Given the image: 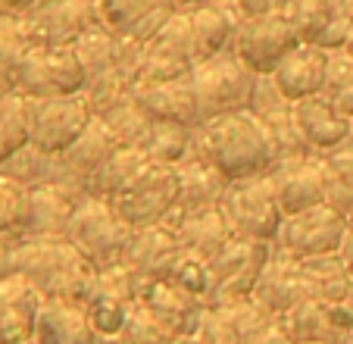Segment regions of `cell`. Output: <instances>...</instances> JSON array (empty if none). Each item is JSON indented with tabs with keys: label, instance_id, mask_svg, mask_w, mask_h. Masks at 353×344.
I'll return each mask as SVG.
<instances>
[{
	"label": "cell",
	"instance_id": "cell-49",
	"mask_svg": "<svg viewBox=\"0 0 353 344\" xmlns=\"http://www.w3.org/2000/svg\"><path fill=\"white\" fill-rule=\"evenodd\" d=\"M344 50H347V53H350V57H353V32H350V38H347V47H344Z\"/></svg>",
	"mask_w": 353,
	"mask_h": 344
},
{
	"label": "cell",
	"instance_id": "cell-38",
	"mask_svg": "<svg viewBox=\"0 0 353 344\" xmlns=\"http://www.w3.org/2000/svg\"><path fill=\"white\" fill-rule=\"evenodd\" d=\"M119 44H122L119 35H113L110 28H103V26L88 28V32L75 41L72 47L79 50L81 63H85V69H88V82H91L94 75L107 73V69H113L116 63H119Z\"/></svg>",
	"mask_w": 353,
	"mask_h": 344
},
{
	"label": "cell",
	"instance_id": "cell-40",
	"mask_svg": "<svg viewBox=\"0 0 353 344\" xmlns=\"http://www.w3.org/2000/svg\"><path fill=\"white\" fill-rule=\"evenodd\" d=\"M175 338H181V335H172L144 304L134 300L132 313H128V323H125V329L119 332L116 344H172Z\"/></svg>",
	"mask_w": 353,
	"mask_h": 344
},
{
	"label": "cell",
	"instance_id": "cell-16",
	"mask_svg": "<svg viewBox=\"0 0 353 344\" xmlns=\"http://www.w3.org/2000/svg\"><path fill=\"white\" fill-rule=\"evenodd\" d=\"M328 63H332V50L300 41L285 60L275 66L269 82L275 85V91H279V97L285 100V104H297V100H303V97L322 94L325 75H328Z\"/></svg>",
	"mask_w": 353,
	"mask_h": 344
},
{
	"label": "cell",
	"instance_id": "cell-30",
	"mask_svg": "<svg viewBox=\"0 0 353 344\" xmlns=\"http://www.w3.org/2000/svg\"><path fill=\"white\" fill-rule=\"evenodd\" d=\"M122 144H125V141L116 135V128L110 126L103 116H94L91 126L79 135V141H75L66 153H60V166H66L75 179L81 182V179H88L110 153L119 151Z\"/></svg>",
	"mask_w": 353,
	"mask_h": 344
},
{
	"label": "cell",
	"instance_id": "cell-23",
	"mask_svg": "<svg viewBox=\"0 0 353 344\" xmlns=\"http://www.w3.org/2000/svg\"><path fill=\"white\" fill-rule=\"evenodd\" d=\"M232 0H213V3H194L188 7L191 16V41H194V66L203 60H213L219 53L232 50L234 35L244 16L234 13Z\"/></svg>",
	"mask_w": 353,
	"mask_h": 344
},
{
	"label": "cell",
	"instance_id": "cell-52",
	"mask_svg": "<svg viewBox=\"0 0 353 344\" xmlns=\"http://www.w3.org/2000/svg\"><path fill=\"white\" fill-rule=\"evenodd\" d=\"M103 344H107V341H103ZM113 344H116V341H113Z\"/></svg>",
	"mask_w": 353,
	"mask_h": 344
},
{
	"label": "cell",
	"instance_id": "cell-10",
	"mask_svg": "<svg viewBox=\"0 0 353 344\" xmlns=\"http://www.w3.org/2000/svg\"><path fill=\"white\" fill-rule=\"evenodd\" d=\"M300 44V35L288 13H260L244 16L234 35V53L256 75L269 79L281 60Z\"/></svg>",
	"mask_w": 353,
	"mask_h": 344
},
{
	"label": "cell",
	"instance_id": "cell-53",
	"mask_svg": "<svg viewBox=\"0 0 353 344\" xmlns=\"http://www.w3.org/2000/svg\"><path fill=\"white\" fill-rule=\"evenodd\" d=\"M232 3H234V0H232Z\"/></svg>",
	"mask_w": 353,
	"mask_h": 344
},
{
	"label": "cell",
	"instance_id": "cell-13",
	"mask_svg": "<svg viewBox=\"0 0 353 344\" xmlns=\"http://www.w3.org/2000/svg\"><path fill=\"white\" fill-rule=\"evenodd\" d=\"M269 257H272V245H266V241H250V238L228 241L216 257H210L216 272V294L210 300V307L250 298L256 282H260V272L266 269Z\"/></svg>",
	"mask_w": 353,
	"mask_h": 344
},
{
	"label": "cell",
	"instance_id": "cell-20",
	"mask_svg": "<svg viewBox=\"0 0 353 344\" xmlns=\"http://www.w3.org/2000/svg\"><path fill=\"white\" fill-rule=\"evenodd\" d=\"M38 44H75L97 22V0H54L26 13Z\"/></svg>",
	"mask_w": 353,
	"mask_h": 344
},
{
	"label": "cell",
	"instance_id": "cell-35",
	"mask_svg": "<svg viewBox=\"0 0 353 344\" xmlns=\"http://www.w3.org/2000/svg\"><path fill=\"white\" fill-rule=\"evenodd\" d=\"M169 278L179 285L181 292H188L191 298L203 300V304L210 307V300H213V294H216V272H213L210 257L181 247L179 260H175L172 269H169Z\"/></svg>",
	"mask_w": 353,
	"mask_h": 344
},
{
	"label": "cell",
	"instance_id": "cell-46",
	"mask_svg": "<svg viewBox=\"0 0 353 344\" xmlns=\"http://www.w3.org/2000/svg\"><path fill=\"white\" fill-rule=\"evenodd\" d=\"M341 257L347 260V266H350V272H353V238H350V235H347L344 247H341Z\"/></svg>",
	"mask_w": 353,
	"mask_h": 344
},
{
	"label": "cell",
	"instance_id": "cell-41",
	"mask_svg": "<svg viewBox=\"0 0 353 344\" xmlns=\"http://www.w3.org/2000/svg\"><path fill=\"white\" fill-rule=\"evenodd\" d=\"M325 160H328V166L338 172V179L353 191V138L347 141V144H341V147H334V151H328Z\"/></svg>",
	"mask_w": 353,
	"mask_h": 344
},
{
	"label": "cell",
	"instance_id": "cell-4",
	"mask_svg": "<svg viewBox=\"0 0 353 344\" xmlns=\"http://www.w3.org/2000/svg\"><path fill=\"white\" fill-rule=\"evenodd\" d=\"M260 79L254 69L241 60L238 53L225 50L213 60H203L191 69V82L197 91V110H200V122L225 116L234 110H250L256 100V88Z\"/></svg>",
	"mask_w": 353,
	"mask_h": 344
},
{
	"label": "cell",
	"instance_id": "cell-11",
	"mask_svg": "<svg viewBox=\"0 0 353 344\" xmlns=\"http://www.w3.org/2000/svg\"><path fill=\"white\" fill-rule=\"evenodd\" d=\"M275 188L285 216H294L300 210L319 204H332L334 172L328 166L325 153H297V157H281L272 169Z\"/></svg>",
	"mask_w": 353,
	"mask_h": 344
},
{
	"label": "cell",
	"instance_id": "cell-44",
	"mask_svg": "<svg viewBox=\"0 0 353 344\" xmlns=\"http://www.w3.org/2000/svg\"><path fill=\"white\" fill-rule=\"evenodd\" d=\"M22 235H0V278L13 272V247Z\"/></svg>",
	"mask_w": 353,
	"mask_h": 344
},
{
	"label": "cell",
	"instance_id": "cell-36",
	"mask_svg": "<svg viewBox=\"0 0 353 344\" xmlns=\"http://www.w3.org/2000/svg\"><path fill=\"white\" fill-rule=\"evenodd\" d=\"M150 57H169L179 63H191L194 66V41H191V16L188 10H175L169 22L144 44Z\"/></svg>",
	"mask_w": 353,
	"mask_h": 344
},
{
	"label": "cell",
	"instance_id": "cell-25",
	"mask_svg": "<svg viewBox=\"0 0 353 344\" xmlns=\"http://www.w3.org/2000/svg\"><path fill=\"white\" fill-rule=\"evenodd\" d=\"M32 344H103L85 307L75 300H44Z\"/></svg>",
	"mask_w": 353,
	"mask_h": 344
},
{
	"label": "cell",
	"instance_id": "cell-48",
	"mask_svg": "<svg viewBox=\"0 0 353 344\" xmlns=\"http://www.w3.org/2000/svg\"><path fill=\"white\" fill-rule=\"evenodd\" d=\"M347 235H350V238H353V210L347 213Z\"/></svg>",
	"mask_w": 353,
	"mask_h": 344
},
{
	"label": "cell",
	"instance_id": "cell-15",
	"mask_svg": "<svg viewBox=\"0 0 353 344\" xmlns=\"http://www.w3.org/2000/svg\"><path fill=\"white\" fill-rule=\"evenodd\" d=\"M132 100L150 122H179L188 128L200 126L197 91H194L191 75L169 82H134Z\"/></svg>",
	"mask_w": 353,
	"mask_h": 344
},
{
	"label": "cell",
	"instance_id": "cell-22",
	"mask_svg": "<svg viewBox=\"0 0 353 344\" xmlns=\"http://www.w3.org/2000/svg\"><path fill=\"white\" fill-rule=\"evenodd\" d=\"M44 294L19 272L0 278V344H32Z\"/></svg>",
	"mask_w": 353,
	"mask_h": 344
},
{
	"label": "cell",
	"instance_id": "cell-8",
	"mask_svg": "<svg viewBox=\"0 0 353 344\" xmlns=\"http://www.w3.org/2000/svg\"><path fill=\"white\" fill-rule=\"evenodd\" d=\"M32 116V144L38 153L60 157L79 141V135L97 116L88 94H66V97H28Z\"/></svg>",
	"mask_w": 353,
	"mask_h": 344
},
{
	"label": "cell",
	"instance_id": "cell-2",
	"mask_svg": "<svg viewBox=\"0 0 353 344\" xmlns=\"http://www.w3.org/2000/svg\"><path fill=\"white\" fill-rule=\"evenodd\" d=\"M13 272L26 276L44 294V300H75L85 304L97 266L66 238H26L13 247Z\"/></svg>",
	"mask_w": 353,
	"mask_h": 344
},
{
	"label": "cell",
	"instance_id": "cell-21",
	"mask_svg": "<svg viewBox=\"0 0 353 344\" xmlns=\"http://www.w3.org/2000/svg\"><path fill=\"white\" fill-rule=\"evenodd\" d=\"M291 120L300 141L313 153H328L353 138V120L341 116L322 94L291 104Z\"/></svg>",
	"mask_w": 353,
	"mask_h": 344
},
{
	"label": "cell",
	"instance_id": "cell-29",
	"mask_svg": "<svg viewBox=\"0 0 353 344\" xmlns=\"http://www.w3.org/2000/svg\"><path fill=\"white\" fill-rule=\"evenodd\" d=\"M179 169V210H203V207H219L222 194L228 188V179L213 163L200 157L197 151L175 166Z\"/></svg>",
	"mask_w": 353,
	"mask_h": 344
},
{
	"label": "cell",
	"instance_id": "cell-17",
	"mask_svg": "<svg viewBox=\"0 0 353 344\" xmlns=\"http://www.w3.org/2000/svg\"><path fill=\"white\" fill-rule=\"evenodd\" d=\"M254 298L266 307L272 316H281L285 310H291L294 304L307 298H319L316 285L310 278V272L303 269L300 260H294L291 254L279 251V257H269L266 269L260 272V282L254 288Z\"/></svg>",
	"mask_w": 353,
	"mask_h": 344
},
{
	"label": "cell",
	"instance_id": "cell-24",
	"mask_svg": "<svg viewBox=\"0 0 353 344\" xmlns=\"http://www.w3.org/2000/svg\"><path fill=\"white\" fill-rule=\"evenodd\" d=\"M179 254H181L179 235H175L166 222H157V225L134 229L122 263L138 278H157V276H169V269H172V263L179 260Z\"/></svg>",
	"mask_w": 353,
	"mask_h": 344
},
{
	"label": "cell",
	"instance_id": "cell-5",
	"mask_svg": "<svg viewBox=\"0 0 353 344\" xmlns=\"http://www.w3.org/2000/svg\"><path fill=\"white\" fill-rule=\"evenodd\" d=\"M219 210H222V216H225V222L232 225L234 238L266 241V245L279 241L281 222H285V210H281L272 172L254 175V179L228 182L225 194H222V200H219Z\"/></svg>",
	"mask_w": 353,
	"mask_h": 344
},
{
	"label": "cell",
	"instance_id": "cell-51",
	"mask_svg": "<svg viewBox=\"0 0 353 344\" xmlns=\"http://www.w3.org/2000/svg\"><path fill=\"white\" fill-rule=\"evenodd\" d=\"M0 163H3V153H0Z\"/></svg>",
	"mask_w": 353,
	"mask_h": 344
},
{
	"label": "cell",
	"instance_id": "cell-31",
	"mask_svg": "<svg viewBox=\"0 0 353 344\" xmlns=\"http://www.w3.org/2000/svg\"><path fill=\"white\" fill-rule=\"evenodd\" d=\"M147 160L150 157H147V151L141 144H122L119 151L110 153V157L103 160V163L88 175V179H81L79 188L85 194H94V198H107L110 200L128 185V179H132Z\"/></svg>",
	"mask_w": 353,
	"mask_h": 344
},
{
	"label": "cell",
	"instance_id": "cell-18",
	"mask_svg": "<svg viewBox=\"0 0 353 344\" xmlns=\"http://www.w3.org/2000/svg\"><path fill=\"white\" fill-rule=\"evenodd\" d=\"M175 10V0H97V22L119 38L147 44Z\"/></svg>",
	"mask_w": 353,
	"mask_h": 344
},
{
	"label": "cell",
	"instance_id": "cell-14",
	"mask_svg": "<svg viewBox=\"0 0 353 344\" xmlns=\"http://www.w3.org/2000/svg\"><path fill=\"white\" fill-rule=\"evenodd\" d=\"M303 44L344 50L353 32V0H294L288 7Z\"/></svg>",
	"mask_w": 353,
	"mask_h": 344
},
{
	"label": "cell",
	"instance_id": "cell-43",
	"mask_svg": "<svg viewBox=\"0 0 353 344\" xmlns=\"http://www.w3.org/2000/svg\"><path fill=\"white\" fill-rule=\"evenodd\" d=\"M244 344H294V341L285 335V329H281V325H279V319H272V323H269V325H263V329L256 332V335H250V338H247Z\"/></svg>",
	"mask_w": 353,
	"mask_h": 344
},
{
	"label": "cell",
	"instance_id": "cell-50",
	"mask_svg": "<svg viewBox=\"0 0 353 344\" xmlns=\"http://www.w3.org/2000/svg\"><path fill=\"white\" fill-rule=\"evenodd\" d=\"M3 13H7V10H3V7H0V16H3Z\"/></svg>",
	"mask_w": 353,
	"mask_h": 344
},
{
	"label": "cell",
	"instance_id": "cell-19",
	"mask_svg": "<svg viewBox=\"0 0 353 344\" xmlns=\"http://www.w3.org/2000/svg\"><path fill=\"white\" fill-rule=\"evenodd\" d=\"M138 304H144L172 335H191L207 310L203 300L181 292L169 276L138 278Z\"/></svg>",
	"mask_w": 353,
	"mask_h": 344
},
{
	"label": "cell",
	"instance_id": "cell-27",
	"mask_svg": "<svg viewBox=\"0 0 353 344\" xmlns=\"http://www.w3.org/2000/svg\"><path fill=\"white\" fill-rule=\"evenodd\" d=\"M79 194L66 191L60 179L32 185V213H28L26 238H63Z\"/></svg>",
	"mask_w": 353,
	"mask_h": 344
},
{
	"label": "cell",
	"instance_id": "cell-32",
	"mask_svg": "<svg viewBox=\"0 0 353 344\" xmlns=\"http://www.w3.org/2000/svg\"><path fill=\"white\" fill-rule=\"evenodd\" d=\"M138 144L157 163L179 166L194 153V128L179 126V122H150Z\"/></svg>",
	"mask_w": 353,
	"mask_h": 344
},
{
	"label": "cell",
	"instance_id": "cell-37",
	"mask_svg": "<svg viewBox=\"0 0 353 344\" xmlns=\"http://www.w3.org/2000/svg\"><path fill=\"white\" fill-rule=\"evenodd\" d=\"M32 213V185L0 172V235H26Z\"/></svg>",
	"mask_w": 353,
	"mask_h": 344
},
{
	"label": "cell",
	"instance_id": "cell-28",
	"mask_svg": "<svg viewBox=\"0 0 353 344\" xmlns=\"http://www.w3.org/2000/svg\"><path fill=\"white\" fill-rule=\"evenodd\" d=\"M279 319V325L285 329V335L294 344H338L341 329L334 323L332 304L322 298H307L294 304L291 310H285Z\"/></svg>",
	"mask_w": 353,
	"mask_h": 344
},
{
	"label": "cell",
	"instance_id": "cell-6",
	"mask_svg": "<svg viewBox=\"0 0 353 344\" xmlns=\"http://www.w3.org/2000/svg\"><path fill=\"white\" fill-rule=\"evenodd\" d=\"M13 88L26 97H66L88 88V69L72 44H34L13 73Z\"/></svg>",
	"mask_w": 353,
	"mask_h": 344
},
{
	"label": "cell",
	"instance_id": "cell-7",
	"mask_svg": "<svg viewBox=\"0 0 353 344\" xmlns=\"http://www.w3.org/2000/svg\"><path fill=\"white\" fill-rule=\"evenodd\" d=\"M110 204L132 229L166 222L169 213L179 207V169L147 160L128 179V185L110 198Z\"/></svg>",
	"mask_w": 353,
	"mask_h": 344
},
{
	"label": "cell",
	"instance_id": "cell-3",
	"mask_svg": "<svg viewBox=\"0 0 353 344\" xmlns=\"http://www.w3.org/2000/svg\"><path fill=\"white\" fill-rule=\"evenodd\" d=\"M132 235L134 229L116 213V207L107 198H94V194L81 191L63 238L72 241L97 269H110V266L122 263Z\"/></svg>",
	"mask_w": 353,
	"mask_h": 344
},
{
	"label": "cell",
	"instance_id": "cell-42",
	"mask_svg": "<svg viewBox=\"0 0 353 344\" xmlns=\"http://www.w3.org/2000/svg\"><path fill=\"white\" fill-rule=\"evenodd\" d=\"M294 0H234L241 16H260V13H288Z\"/></svg>",
	"mask_w": 353,
	"mask_h": 344
},
{
	"label": "cell",
	"instance_id": "cell-9",
	"mask_svg": "<svg viewBox=\"0 0 353 344\" xmlns=\"http://www.w3.org/2000/svg\"><path fill=\"white\" fill-rule=\"evenodd\" d=\"M347 241V213L334 204H319L285 216L279 232V247L294 260H313L325 254H341Z\"/></svg>",
	"mask_w": 353,
	"mask_h": 344
},
{
	"label": "cell",
	"instance_id": "cell-26",
	"mask_svg": "<svg viewBox=\"0 0 353 344\" xmlns=\"http://www.w3.org/2000/svg\"><path fill=\"white\" fill-rule=\"evenodd\" d=\"M169 216H175V225H169V229L179 235V245L185 251L216 257L234 238L232 225L225 222L219 207H203V210H188V213L175 207Z\"/></svg>",
	"mask_w": 353,
	"mask_h": 344
},
{
	"label": "cell",
	"instance_id": "cell-34",
	"mask_svg": "<svg viewBox=\"0 0 353 344\" xmlns=\"http://www.w3.org/2000/svg\"><path fill=\"white\" fill-rule=\"evenodd\" d=\"M300 263H303V269L313 278L316 294L322 300H328V304H341L353 292V272L341 254H325V257L300 260Z\"/></svg>",
	"mask_w": 353,
	"mask_h": 344
},
{
	"label": "cell",
	"instance_id": "cell-39",
	"mask_svg": "<svg viewBox=\"0 0 353 344\" xmlns=\"http://www.w3.org/2000/svg\"><path fill=\"white\" fill-rule=\"evenodd\" d=\"M322 97L347 120H353V57L347 50H332Z\"/></svg>",
	"mask_w": 353,
	"mask_h": 344
},
{
	"label": "cell",
	"instance_id": "cell-47",
	"mask_svg": "<svg viewBox=\"0 0 353 344\" xmlns=\"http://www.w3.org/2000/svg\"><path fill=\"white\" fill-rule=\"evenodd\" d=\"M10 91H13V85H7V82H0V100L7 97V94H10Z\"/></svg>",
	"mask_w": 353,
	"mask_h": 344
},
{
	"label": "cell",
	"instance_id": "cell-1",
	"mask_svg": "<svg viewBox=\"0 0 353 344\" xmlns=\"http://www.w3.org/2000/svg\"><path fill=\"white\" fill-rule=\"evenodd\" d=\"M194 151L234 182L272 172L281 160V141L266 116L250 106L200 122L194 128Z\"/></svg>",
	"mask_w": 353,
	"mask_h": 344
},
{
	"label": "cell",
	"instance_id": "cell-12",
	"mask_svg": "<svg viewBox=\"0 0 353 344\" xmlns=\"http://www.w3.org/2000/svg\"><path fill=\"white\" fill-rule=\"evenodd\" d=\"M134 300H138V276L125 263H116L97 272L81 307H85L91 325L97 329V335L103 341H116L119 332L125 329Z\"/></svg>",
	"mask_w": 353,
	"mask_h": 344
},
{
	"label": "cell",
	"instance_id": "cell-33",
	"mask_svg": "<svg viewBox=\"0 0 353 344\" xmlns=\"http://www.w3.org/2000/svg\"><path fill=\"white\" fill-rule=\"evenodd\" d=\"M38 44L32 35L26 13H3L0 16V82L13 85V73L19 69L22 57Z\"/></svg>",
	"mask_w": 353,
	"mask_h": 344
},
{
	"label": "cell",
	"instance_id": "cell-45",
	"mask_svg": "<svg viewBox=\"0 0 353 344\" xmlns=\"http://www.w3.org/2000/svg\"><path fill=\"white\" fill-rule=\"evenodd\" d=\"M38 3H44V0H0V7L7 13H32Z\"/></svg>",
	"mask_w": 353,
	"mask_h": 344
}]
</instances>
